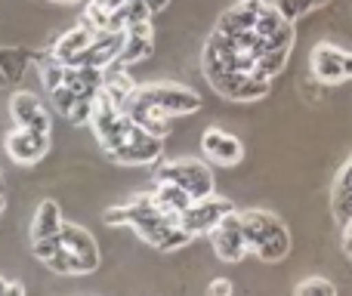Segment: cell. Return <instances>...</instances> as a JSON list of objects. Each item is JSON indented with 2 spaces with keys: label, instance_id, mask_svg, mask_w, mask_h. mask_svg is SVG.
<instances>
[{
  "label": "cell",
  "instance_id": "32",
  "mask_svg": "<svg viewBox=\"0 0 352 296\" xmlns=\"http://www.w3.org/2000/svg\"><path fill=\"white\" fill-rule=\"evenodd\" d=\"M142 3H146L152 12H161V10H167V3H170V0H142Z\"/></svg>",
  "mask_w": 352,
  "mask_h": 296
},
{
  "label": "cell",
  "instance_id": "13",
  "mask_svg": "<svg viewBox=\"0 0 352 296\" xmlns=\"http://www.w3.org/2000/svg\"><path fill=\"white\" fill-rule=\"evenodd\" d=\"M155 49V34H152V22H142V25H130L124 31V49L118 56V65H136V62L148 59Z\"/></svg>",
  "mask_w": 352,
  "mask_h": 296
},
{
  "label": "cell",
  "instance_id": "7",
  "mask_svg": "<svg viewBox=\"0 0 352 296\" xmlns=\"http://www.w3.org/2000/svg\"><path fill=\"white\" fill-rule=\"evenodd\" d=\"M50 146H53V136L50 133H41V130H25V127H16L10 136H6V151L16 163H37L41 157H47Z\"/></svg>",
  "mask_w": 352,
  "mask_h": 296
},
{
  "label": "cell",
  "instance_id": "36",
  "mask_svg": "<svg viewBox=\"0 0 352 296\" xmlns=\"http://www.w3.org/2000/svg\"><path fill=\"white\" fill-rule=\"evenodd\" d=\"M6 287H10V281H6L3 275H0V296H3V291H6Z\"/></svg>",
  "mask_w": 352,
  "mask_h": 296
},
{
  "label": "cell",
  "instance_id": "22",
  "mask_svg": "<svg viewBox=\"0 0 352 296\" xmlns=\"http://www.w3.org/2000/svg\"><path fill=\"white\" fill-rule=\"evenodd\" d=\"M37 65H41V84H43V90L47 93L59 90V87L65 84V65H62L53 53L37 56Z\"/></svg>",
  "mask_w": 352,
  "mask_h": 296
},
{
  "label": "cell",
  "instance_id": "30",
  "mask_svg": "<svg viewBox=\"0 0 352 296\" xmlns=\"http://www.w3.org/2000/svg\"><path fill=\"white\" fill-rule=\"evenodd\" d=\"M207 296H232V281L229 278H213L207 287Z\"/></svg>",
  "mask_w": 352,
  "mask_h": 296
},
{
  "label": "cell",
  "instance_id": "15",
  "mask_svg": "<svg viewBox=\"0 0 352 296\" xmlns=\"http://www.w3.org/2000/svg\"><path fill=\"white\" fill-rule=\"evenodd\" d=\"M124 111L136 121V127H142L148 136H155V139H167V136H170V130H173L170 117H167L161 109H155V105H148V102H142V99L133 96Z\"/></svg>",
  "mask_w": 352,
  "mask_h": 296
},
{
  "label": "cell",
  "instance_id": "3",
  "mask_svg": "<svg viewBox=\"0 0 352 296\" xmlns=\"http://www.w3.org/2000/svg\"><path fill=\"white\" fill-rule=\"evenodd\" d=\"M158 179L186 188L195 201L213 194V173H210V167L201 161H170L158 170Z\"/></svg>",
  "mask_w": 352,
  "mask_h": 296
},
{
  "label": "cell",
  "instance_id": "24",
  "mask_svg": "<svg viewBox=\"0 0 352 296\" xmlns=\"http://www.w3.org/2000/svg\"><path fill=\"white\" fill-rule=\"evenodd\" d=\"M294 296H337V287L328 278H306L294 287Z\"/></svg>",
  "mask_w": 352,
  "mask_h": 296
},
{
  "label": "cell",
  "instance_id": "26",
  "mask_svg": "<svg viewBox=\"0 0 352 296\" xmlns=\"http://www.w3.org/2000/svg\"><path fill=\"white\" fill-rule=\"evenodd\" d=\"M59 247H62L59 235H53V238H37V241H31V250H34V256H37L41 262H47L53 253H59Z\"/></svg>",
  "mask_w": 352,
  "mask_h": 296
},
{
  "label": "cell",
  "instance_id": "31",
  "mask_svg": "<svg viewBox=\"0 0 352 296\" xmlns=\"http://www.w3.org/2000/svg\"><path fill=\"white\" fill-rule=\"evenodd\" d=\"M3 296H25V287L19 281H10V287L3 291Z\"/></svg>",
  "mask_w": 352,
  "mask_h": 296
},
{
  "label": "cell",
  "instance_id": "4",
  "mask_svg": "<svg viewBox=\"0 0 352 296\" xmlns=\"http://www.w3.org/2000/svg\"><path fill=\"white\" fill-rule=\"evenodd\" d=\"M59 241H62V250L68 253V260H72L74 275H93L99 269V262H102L99 260V247L87 229L65 223L59 231Z\"/></svg>",
  "mask_w": 352,
  "mask_h": 296
},
{
  "label": "cell",
  "instance_id": "18",
  "mask_svg": "<svg viewBox=\"0 0 352 296\" xmlns=\"http://www.w3.org/2000/svg\"><path fill=\"white\" fill-rule=\"evenodd\" d=\"M140 90V87L133 84V78L127 74V68L124 65H109L105 68V78H102V93L111 99L115 105H121V109H127L130 99H133V93Z\"/></svg>",
  "mask_w": 352,
  "mask_h": 296
},
{
  "label": "cell",
  "instance_id": "16",
  "mask_svg": "<svg viewBox=\"0 0 352 296\" xmlns=\"http://www.w3.org/2000/svg\"><path fill=\"white\" fill-rule=\"evenodd\" d=\"M254 253L260 256L263 262H281L287 253H291V231H287V225L281 223L278 216L272 219V225L266 229V235H263V241L256 244Z\"/></svg>",
  "mask_w": 352,
  "mask_h": 296
},
{
  "label": "cell",
  "instance_id": "35",
  "mask_svg": "<svg viewBox=\"0 0 352 296\" xmlns=\"http://www.w3.org/2000/svg\"><path fill=\"white\" fill-rule=\"evenodd\" d=\"M105 3H109L111 10H118V6H124V3H127V0H105Z\"/></svg>",
  "mask_w": 352,
  "mask_h": 296
},
{
  "label": "cell",
  "instance_id": "34",
  "mask_svg": "<svg viewBox=\"0 0 352 296\" xmlns=\"http://www.w3.org/2000/svg\"><path fill=\"white\" fill-rule=\"evenodd\" d=\"M343 253L352 260V235H349V231H343Z\"/></svg>",
  "mask_w": 352,
  "mask_h": 296
},
{
  "label": "cell",
  "instance_id": "2",
  "mask_svg": "<svg viewBox=\"0 0 352 296\" xmlns=\"http://www.w3.org/2000/svg\"><path fill=\"white\" fill-rule=\"evenodd\" d=\"M136 99L161 109L167 117H186L201 111V96L188 87H176V84H155V87H140L133 93Z\"/></svg>",
  "mask_w": 352,
  "mask_h": 296
},
{
  "label": "cell",
  "instance_id": "6",
  "mask_svg": "<svg viewBox=\"0 0 352 296\" xmlns=\"http://www.w3.org/2000/svg\"><path fill=\"white\" fill-rule=\"evenodd\" d=\"M210 244L217 250L219 260L226 262H241L250 253L248 244H244V231H241V213L232 210L217 229L210 231Z\"/></svg>",
  "mask_w": 352,
  "mask_h": 296
},
{
  "label": "cell",
  "instance_id": "20",
  "mask_svg": "<svg viewBox=\"0 0 352 296\" xmlns=\"http://www.w3.org/2000/svg\"><path fill=\"white\" fill-rule=\"evenodd\" d=\"M31 49L22 47H0V84H19L25 68L31 65Z\"/></svg>",
  "mask_w": 352,
  "mask_h": 296
},
{
  "label": "cell",
  "instance_id": "19",
  "mask_svg": "<svg viewBox=\"0 0 352 296\" xmlns=\"http://www.w3.org/2000/svg\"><path fill=\"white\" fill-rule=\"evenodd\" d=\"M331 210H334V219L340 225H346L352 219V161L340 170L334 182V192H331Z\"/></svg>",
  "mask_w": 352,
  "mask_h": 296
},
{
  "label": "cell",
  "instance_id": "17",
  "mask_svg": "<svg viewBox=\"0 0 352 296\" xmlns=\"http://www.w3.org/2000/svg\"><path fill=\"white\" fill-rule=\"evenodd\" d=\"M152 201H155V207H158L161 213H167V216H173V219H179L182 213L192 207V194L186 192V188H179V185H173V182H164V179H158L155 182V188H152Z\"/></svg>",
  "mask_w": 352,
  "mask_h": 296
},
{
  "label": "cell",
  "instance_id": "25",
  "mask_svg": "<svg viewBox=\"0 0 352 296\" xmlns=\"http://www.w3.org/2000/svg\"><path fill=\"white\" fill-rule=\"evenodd\" d=\"M50 96H53V109L56 111H59V115H72V109H74V102H78V93H74V90H68V87L65 84H62L59 87V90H53V93H50Z\"/></svg>",
  "mask_w": 352,
  "mask_h": 296
},
{
  "label": "cell",
  "instance_id": "27",
  "mask_svg": "<svg viewBox=\"0 0 352 296\" xmlns=\"http://www.w3.org/2000/svg\"><path fill=\"white\" fill-rule=\"evenodd\" d=\"M93 117V99H78L72 109V115H68V124H74V127H84V124H90Z\"/></svg>",
  "mask_w": 352,
  "mask_h": 296
},
{
  "label": "cell",
  "instance_id": "21",
  "mask_svg": "<svg viewBox=\"0 0 352 296\" xmlns=\"http://www.w3.org/2000/svg\"><path fill=\"white\" fill-rule=\"evenodd\" d=\"M62 210L56 201H41V207H37L34 219H31V241H37V238H53L62 231Z\"/></svg>",
  "mask_w": 352,
  "mask_h": 296
},
{
  "label": "cell",
  "instance_id": "38",
  "mask_svg": "<svg viewBox=\"0 0 352 296\" xmlns=\"http://www.w3.org/2000/svg\"><path fill=\"white\" fill-rule=\"evenodd\" d=\"M0 213H3V194H0Z\"/></svg>",
  "mask_w": 352,
  "mask_h": 296
},
{
  "label": "cell",
  "instance_id": "5",
  "mask_svg": "<svg viewBox=\"0 0 352 296\" xmlns=\"http://www.w3.org/2000/svg\"><path fill=\"white\" fill-rule=\"evenodd\" d=\"M232 210H235V204H232V201H226V198H217V194L201 198V201H192V207H188V210L179 216V229H186L192 238L210 235V231L217 229V225L223 223Z\"/></svg>",
  "mask_w": 352,
  "mask_h": 296
},
{
  "label": "cell",
  "instance_id": "29",
  "mask_svg": "<svg viewBox=\"0 0 352 296\" xmlns=\"http://www.w3.org/2000/svg\"><path fill=\"white\" fill-rule=\"evenodd\" d=\"M102 223H105V225H130V210H127V204L109 207V210L102 213Z\"/></svg>",
  "mask_w": 352,
  "mask_h": 296
},
{
  "label": "cell",
  "instance_id": "12",
  "mask_svg": "<svg viewBox=\"0 0 352 296\" xmlns=\"http://www.w3.org/2000/svg\"><path fill=\"white\" fill-rule=\"evenodd\" d=\"M309 68L318 84H343L346 80V74H343V49L334 47V43H318L312 49Z\"/></svg>",
  "mask_w": 352,
  "mask_h": 296
},
{
  "label": "cell",
  "instance_id": "37",
  "mask_svg": "<svg viewBox=\"0 0 352 296\" xmlns=\"http://www.w3.org/2000/svg\"><path fill=\"white\" fill-rule=\"evenodd\" d=\"M53 3H87V0H53Z\"/></svg>",
  "mask_w": 352,
  "mask_h": 296
},
{
  "label": "cell",
  "instance_id": "23",
  "mask_svg": "<svg viewBox=\"0 0 352 296\" xmlns=\"http://www.w3.org/2000/svg\"><path fill=\"white\" fill-rule=\"evenodd\" d=\"M331 0H275V10L287 19V22H300L306 12L318 10V6H328Z\"/></svg>",
  "mask_w": 352,
  "mask_h": 296
},
{
  "label": "cell",
  "instance_id": "11",
  "mask_svg": "<svg viewBox=\"0 0 352 296\" xmlns=\"http://www.w3.org/2000/svg\"><path fill=\"white\" fill-rule=\"evenodd\" d=\"M124 49V31H99L93 37V43L84 49V56L78 59V65H90V68H109L118 62Z\"/></svg>",
  "mask_w": 352,
  "mask_h": 296
},
{
  "label": "cell",
  "instance_id": "28",
  "mask_svg": "<svg viewBox=\"0 0 352 296\" xmlns=\"http://www.w3.org/2000/svg\"><path fill=\"white\" fill-rule=\"evenodd\" d=\"M43 266H47L53 275H74L72 260H68V253H65V250H62V247H59V253H53L47 262H43Z\"/></svg>",
  "mask_w": 352,
  "mask_h": 296
},
{
  "label": "cell",
  "instance_id": "9",
  "mask_svg": "<svg viewBox=\"0 0 352 296\" xmlns=\"http://www.w3.org/2000/svg\"><path fill=\"white\" fill-rule=\"evenodd\" d=\"M10 117L16 127L25 130H41V133H50V111L43 109V102L28 90L12 93L10 99Z\"/></svg>",
  "mask_w": 352,
  "mask_h": 296
},
{
  "label": "cell",
  "instance_id": "33",
  "mask_svg": "<svg viewBox=\"0 0 352 296\" xmlns=\"http://www.w3.org/2000/svg\"><path fill=\"white\" fill-rule=\"evenodd\" d=\"M343 74H346V80H352V53L343 49Z\"/></svg>",
  "mask_w": 352,
  "mask_h": 296
},
{
  "label": "cell",
  "instance_id": "14",
  "mask_svg": "<svg viewBox=\"0 0 352 296\" xmlns=\"http://www.w3.org/2000/svg\"><path fill=\"white\" fill-rule=\"evenodd\" d=\"M93 37H96V31L87 28V25L80 22V25H74V28H68L65 34L53 43V49H50V53H53L62 65H78V59L84 56V49L93 43Z\"/></svg>",
  "mask_w": 352,
  "mask_h": 296
},
{
  "label": "cell",
  "instance_id": "1",
  "mask_svg": "<svg viewBox=\"0 0 352 296\" xmlns=\"http://www.w3.org/2000/svg\"><path fill=\"white\" fill-rule=\"evenodd\" d=\"M127 210H130V225H133L142 241L152 244V247L170 253V250H182L192 241V235H188L186 229H179V219L167 216V213H161L158 207H155L152 192L130 198Z\"/></svg>",
  "mask_w": 352,
  "mask_h": 296
},
{
  "label": "cell",
  "instance_id": "10",
  "mask_svg": "<svg viewBox=\"0 0 352 296\" xmlns=\"http://www.w3.org/2000/svg\"><path fill=\"white\" fill-rule=\"evenodd\" d=\"M201 151H204L213 163H219V167H235V163H241V157H244L241 139L226 133V130H219V127H210L204 136H201Z\"/></svg>",
  "mask_w": 352,
  "mask_h": 296
},
{
  "label": "cell",
  "instance_id": "8",
  "mask_svg": "<svg viewBox=\"0 0 352 296\" xmlns=\"http://www.w3.org/2000/svg\"><path fill=\"white\" fill-rule=\"evenodd\" d=\"M161 142L164 139H155V136H148L142 127H133L130 139L124 142L115 155H109V161L127 163V167H146V163H155L161 157Z\"/></svg>",
  "mask_w": 352,
  "mask_h": 296
}]
</instances>
